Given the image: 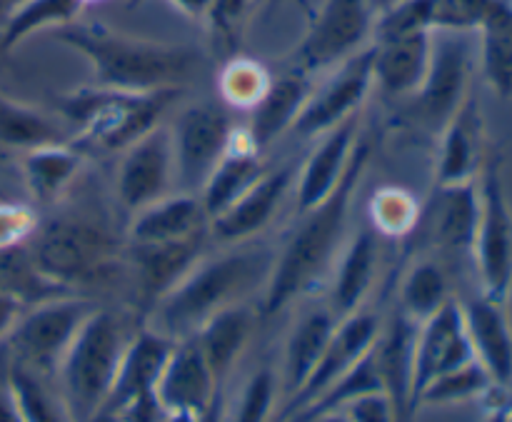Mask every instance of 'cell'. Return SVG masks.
I'll return each mask as SVG.
<instances>
[{
	"label": "cell",
	"mask_w": 512,
	"mask_h": 422,
	"mask_svg": "<svg viewBox=\"0 0 512 422\" xmlns=\"http://www.w3.org/2000/svg\"><path fill=\"white\" fill-rule=\"evenodd\" d=\"M58 40L88 60L93 85L128 93L185 88L200 63L190 45L133 38L103 23H70L58 28Z\"/></svg>",
	"instance_id": "cell-1"
},
{
	"label": "cell",
	"mask_w": 512,
	"mask_h": 422,
	"mask_svg": "<svg viewBox=\"0 0 512 422\" xmlns=\"http://www.w3.org/2000/svg\"><path fill=\"white\" fill-rule=\"evenodd\" d=\"M368 163L370 145L365 140H358L338 188L313 210L298 215L300 225L293 230L285 248L275 258L273 270H270L265 313H278L283 305L298 298L303 290H308L320 278V273L335 258L338 248L343 245L353 200L358 195L360 183H363Z\"/></svg>",
	"instance_id": "cell-2"
},
{
	"label": "cell",
	"mask_w": 512,
	"mask_h": 422,
	"mask_svg": "<svg viewBox=\"0 0 512 422\" xmlns=\"http://www.w3.org/2000/svg\"><path fill=\"white\" fill-rule=\"evenodd\" d=\"M275 255L268 248L240 243L215 258L203 260L170 293L158 300V323L168 335L200 330L220 310L235 305L255 283L270 278Z\"/></svg>",
	"instance_id": "cell-3"
},
{
	"label": "cell",
	"mask_w": 512,
	"mask_h": 422,
	"mask_svg": "<svg viewBox=\"0 0 512 422\" xmlns=\"http://www.w3.org/2000/svg\"><path fill=\"white\" fill-rule=\"evenodd\" d=\"M185 88L153 90V93H128V90L85 85L58 98V113L73 125V145L83 153L85 148L103 153H123L128 145L143 138L160 125Z\"/></svg>",
	"instance_id": "cell-4"
},
{
	"label": "cell",
	"mask_w": 512,
	"mask_h": 422,
	"mask_svg": "<svg viewBox=\"0 0 512 422\" xmlns=\"http://www.w3.org/2000/svg\"><path fill=\"white\" fill-rule=\"evenodd\" d=\"M123 360V335L110 313H90L70 343L63 363L65 403L75 422H88L105 408Z\"/></svg>",
	"instance_id": "cell-5"
},
{
	"label": "cell",
	"mask_w": 512,
	"mask_h": 422,
	"mask_svg": "<svg viewBox=\"0 0 512 422\" xmlns=\"http://www.w3.org/2000/svg\"><path fill=\"white\" fill-rule=\"evenodd\" d=\"M478 68V38L468 30H433L430 65L415 100L418 123L440 135L473 93Z\"/></svg>",
	"instance_id": "cell-6"
},
{
	"label": "cell",
	"mask_w": 512,
	"mask_h": 422,
	"mask_svg": "<svg viewBox=\"0 0 512 422\" xmlns=\"http://www.w3.org/2000/svg\"><path fill=\"white\" fill-rule=\"evenodd\" d=\"M40 273L55 285L80 283L110 268L118 240L90 218H53L40 225L28 245Z\"/></svg>",
	"instance_id": "cell-7"
},
{
	"label": "cell",
	"mask_w": 512,
	"mask_h": 422,
	"mask_svg": "<svg viewBox=\"0 0 512 422\" xmlns=\"http://www.w3.org/2000/svg\"><path fill=\"white\" fill-rule=\"evenodd\" d=\"M480 220L473 258L478 263L485 293L503 300L512 285V208L503 183V160L488 153L478 175Z\"/></svg>",
	"instance_id": "cell-8"
},
{
	"label": "cell",
	"mask_w": 512,
	"mask_h": 422,
	"mask_svg": "<svg viewBox=\"0 0 512 422\" xmlns=\"http://www.w3.org/2000/svg\"><path fill=\"white\" fill-rule=\"evenodd\" d=\"M233 120L223 105L195 103L170 128L175 158V185L183 193H200L215 165L233 145Z\"/></svg>",
	"instance_id": "cell-9"
},
{
	"label": "cell",
	"mask_w": 512,
	"mask_h": 422,
	"mask_svg": "<svg viewBox=\"0 0 512 422\" xmlns=\"http://www.w3.org/2000/svg\"><path fill=\"white\" fill-rule=\"evenodd\" d=\"M93 305L83 300H45L30 315L20 318L8 335L10 363L33 373H50L63 363L70 343L83 328Z\"/></svg>",
	"instance_id": "cell-10"
},
{
	"label": "cell",
	"mask_w": 512,
	"mask_h": 422,
	"mask_svg": "<svg viewBox=\"0 0 512 422\" xmlns=\"http://www.w3.org/2000/svg\"><path fill=\"white\" fill-rule=\"evenodd\" d=\"M373 23V0H325L295 53V68L310 75L335 68L368 45Z\"/></svg>",
	"instance_id": "cell-11"
},
{
	"label": "cell",
	"mask_w": 512,
	"mask_h": 422,
	"mask_svg": "<svg viewBox=\"0 0 512 422\" xmlns=\"http://www.w3.org/2000/svg\"><path fill=\"white\" fill-rule=\"evenodd\" d=\"M373 43L365 45L355 55L345 58L320 85H313L308 103L300 110L298 120L290 130L300 138H318L340 125L343 120L353 118L360 113L370 88L375 85L373 78Z\"/></svg>",
	"instance_id": "cell-12"
},
{
	"label": "cell",
	"mask_w": 512,
	"mask_h": 422,
	"mask_svg": "<svg viewBox=\"0 0 512 422\" xmlns=\"http://www.w3.org/2000/svg\"><path fill=\"white\" fill-rule=\"evenodd\" d=\"M175 158L168 125H155L150 133L123 150L115 190L130 215L173 193Z\"/></svg>",
	"instance_id": "cell-13"
},
{
	"label": "cell",
	"mask_w": 512,
	"mask_h": 422,
	"mask_svg": "<svg viewBox=\"0 0 512 422\" xmlns=\"http://www.w3.org/2000/svg\"><path fill=\"white\" fill-rule=\"evenodd\" d=\"M470 360H473V343L468 338L463 310L455 303H445L438 313L425 320L423 335L413 348V378H410L413 400H418L440 375L453 373Z\"/></svg>",
	"instance_id": "cell-14"
},
{
	"label": "cell",
	"mask_w": 512,
	"mask_h": 422,
	"mask_svg": "<svg viewBox=\"0 0 512 422\" xmlns=\"http://www.w3.org/2000/svg\"><path fill=\"white\" fill-rule=\"evenodd\" d=\"M295 180H298V170L293 163L265 170L263 178L255 180L230 208L210 220V240L240 245L263 233L283 205Z\"/></svg>",
	"instance_id": "cell-15"
},
{
	"label": "cell",
	"mask_w": 512,
	"mask_h": 422,
	"mask_svg": "<svg viewBox=\"0 0 512 422\" xmlns=\"http://www.w3.org/2000/svg\"><path fill=\"white\" fill-rule=\"evenodd\" d=\"M480 220L478 180L458 185H435L428 205H423L418 228L425 240L448 253L473 255Z\"/></svg>",
	"instance_id": "cell-16"
},
{
	"label": "cell",
	"mask_w": 512,
	"mask_h": 422,
	"mask_svg": "<svg viewBox=\"0 0 512 422\" xmlns=\"http://www.w3.org/2000/svg\"><path fill=\"white\" fill-rule=\"evenodd\" d=\"M438 138L435 185H458L478 180L490 150L485 148V120L475 90Z\"/></svg>",
	"instance_id": "cell-17"
},
{
	"label": "cell",
	"mask_w": 512,
	"mask_h": 422,
	"mask_svg": "<svg viewBox=\"0 0 512 422\" xmlns=\"http://www.w3.org/2000/svg\"><path fill=\"white\" fill-rule=\"evenodd\" d=\"M358 130H360V113L353 118L343 120L335 125L333 130L323 135V143L308 155V160L300 168L298 180H295V205H298V215L308 213L315 205L323 203L335 188H338L340 178L348 170L350 158L358 145Z\"/></svg>",
	"instance_id": "cell-18"
},
{
	"label": "cell",
	"mask_w": 512,
	"mask_h": 422,
	"mask_svg": "<svg viewBox=\"0 0 512 422\" xmlns=\"http://www.w3.org/2000/svg\"><path fill=\"white\" fill-rule=\"evenodd\" d=\"M375 333H378V318L373 315H348L345 323L340 325V330H335L333 338H330L328 348L320 355L318 365L310 373V378L305 380L303 388L295 393L293 405L288 408V413L293 410H303L313 403L315 398L325 393L335 380L343 378L370 348H373Z\"/></svg>",
	"instance_id": "cell-19"
},
{
	"label": "cell",
	"mask_w": 512,
	"mask_h": 422,
	"mask_svg": "<svg viewBox=\"0 0 512 422\" xmlns=\"http://www.w3.org/2000/svg\"><path fill=\"white\" fill-rule=\"evenodd\" d=\"M430 48L433 30L373 40L375 85L393 98H413L428 73Z\"/></svg>",
	"instance_id": "cell-20"
},
{
	"label": "cell",
	"mask_w": 512,
	"mask_h": 422,
	"mask_svg": "<svg viewBox=\"0 0 512 422\" xmlns=\"http://www.w3.org/2000/svg\"><path fill=\"white\" fill-rule=\"evenodd\" d=\"M210 218L198 193H170L138 210L130 220L128 240L133 245L175 243L208 233Z\"/></svg>",
	"instance_id": "cell-21"
},
{
	"label": "cell",
	"mask_w": 512,
	"mask_h": 422,
	"mask_svg": "<svg viewBox=\"0 0 512 422\" xmlns=\"http://www.w3.org/2000/svg\"><path fill=\"white\" fill-rule=\"evenodd\" d=\"M310 93H313V75L295 68V65L288 73L273 78L260 103L250 110L253 118L245 130L258 153H263L273 140H278L280 135L293 128L300 110L308 103Z\"/></svg>",
	"instance_id": "cell-22"
},
{
	"label": "cell",
	"mask_w": 512,
	"mask_h": 422,
	"mask_svg": "<svg viewBox=\"0 0 512 422\" xmlns=\"http://www.w3.org/2000/svg\"><path fill=\"white\" fill-rule=\"evenodd\" d=\"M213 380L215 375L210 373L198 343L180 345L170 353L168 365L155 385V395L170 413L200 415L213 403Z\"/></svg>",
	"instance_id": "cell-23"
},
{
	"label": "cell",
	"mask_w": 512,
	"mask_h": 422,
	"mask_svg": "<svg viewBox=\"0 0 512 422\" xmlns=\"http://www.w3.org/2000/svg\"><path fill=\"white\" fill-rule=\"evenodd\" d=\"M208 240L210 230L203 235H195V238L175 240V243H130L135 275H138V283L143 288V293L150 300H160L165 293H170L190 273V268L203 258V250Z\"/></svg>",
	"instance_id": "cell-24"
},
{
	"label": "cell",
	"mask_w": 512,
	"mask_h": 422,
	"mask_svg": "<svg viewBox=\"0 0 512 422\" xmlns=\"http://www.w3.org/2000/svg\"><path fill=\"white\" fill-rule=\"evenodd\" d=\"M268 168L270 165H265L263 153H258V150L253 148V143L248 140L245 130H238L228 153H225L223 160L215 165L208 183H205L203 190L198 193L200 200H203L208 218L213 220L215 215H220L225 208H230L255 180L263 178Z\"/></svg>",
	"instance_id": "cell-25"
},
{
	"label": "cell",
	"mask_w": 512,
	"mask_h": 422,
	"mask_svg": "<svg viewBox=\"0 0 512 422\" xmlns=\"http://www.w3.org/2000/svg\"><path fill=\"white\" fill-rule=\"evenodd\" d=\"M170 353H173V348H170L168 338L153 333L140 335L133 348L123 353L113 390H110L108 408L123 410L133 400L155 393V385H158L160 375L168 365Z\"/></svg>",
	"instance_id": "cell-26"
},
{
	"label": "cell",
	"mask_w": 512,
	"mask_h": 422,
	"mask_svg": "<svg viewBox=\"0 0 512 422\" xmlns=\"http://www.w3.org/2000/svg\"><path fill=\"white\" fill-rule=\"evenodd\" d=\"M475 38L480 73L488 88L500 98H512V0H495Z\"/></svg>",
	"instance_id": "cell-27"
},
{
	"label": "cell",
	"mask_w": 512,
	"mask_h": 422,
	"mask_svg": "<svg viewBox=\"0 0 512 422\" xmlns=\"http://www.w3.org/2000/svg\"><path fill=\"white\" fill-rule=\"evenodd\" d=\"M20 168L30 198L38 205H50L78 178L83 168V153L73 143L45 145V148L25 150Z\"/></svg>",
	"instance_id": "cell-28"
},
{
	"label": "cell",
	"mask_w": 512,
	"mask_h": 422,
	"mask_svg": "<svg viewBox=\"0 0 512 422\" xmlns=\"http://www.w3.org/2000/svg\"><path fill=\"white\" fill-rule=\"evenodd\" d=\"M378 268V233L363 228L343 250L333 283V313L348 318L370 290Z\"/></svg>",
	"instance_id": "cell-29"
},
{
	"label": "cell",
	"mask_w": 512,
	"mask_h": 422,
	"mask_svg": "<svg viewBox=\"0 0 512 422\" xmlns=\"http://www.w3.org/2000/svg\"><path fill=\"white\" fill-rule=\"evenodd\" d=\"M470 343L478 345L485 368L498 383L512 378V340L508 323L498 308V300H475L463 313Z\"/></svg>",
	"instance_id": "cell-30"
},
{
	"label": "cell",
	"mask_w": 512,
	"mask_h": 422,
	"mask_svg": "<svg viewBox=\"0 0 512 422\" xmlns=\"http://www.w3.org/2000/svg\"><path fill=\"white\" fill-rule=\"evenodd\" d=\"M0 143L25 153L45 145L73 143V130H65L45 110L0 95Z\"/></svg>",
	"instance_id": "cell-31"
},
{
	"label": "cell",
	"mask_w": 512,
	"mask_h": 422,
	"mask_svg": "<svg viewBox=\"0 0 512 422\" xmlns=\"http://www.w3.org/2000/svg\"><path fill=\"white\" fill-rule=\"evenodd\" d=\"M335 333V318L328 310H313L305 315L295 328L288 343V363H285V378H288L290 393H298L318 365L320 355L328 348Z\"/></svg>",
	"instance_id": "cell-32"
},
{
	"label": "cell",
	"mask_w": 512,
	"mask_h": 422,
	"mask_svg": "<svg viewBox=\"0 0 512 422\" xmlns=\"http://www.w3.org/2000/svg\"><path fill=\"white\" fill-rule=\"evenodd\" d=\"M248 333L250 313L245 308H240V305H230V308L220 310L218 315H213V318L200 328L198 348L215 378L223 375L225 370L233 365L240 348H243L245 340H248Z\"/></svg>",
	"instance_id": "cell-33"
},
{
	"label": "cell",
	"mask_w": 512,
	"mask_h": 422,
	"mask_svg": "<svg viewBox=\"0 0 512 422\" xmlns=\"http://www.w3.org/2000/svg\"><path fill=\"white\" fill-rule=\"evenodd\" d=\"M0 293L23 303H45L65 293V288L45 278L35 265L28 245L0 248Z\"/></svg>",
	"instance_id": "cell-34"
},
{
	"label": "cell",
	"mask_w": 512,
	"mask_h": 422,
	"mask_svg": "<svg viewBox=\"0 0 512 422\" xmlns=\"http://www.w3.org/2000/svg\"><path fill=\"white\" fill-rule=\"evenodd\" d=\"M85 5H88L85 0H28L0 30V43L5 50H10L38 30L78 23V15L83 13Z\"/></svg>",
	"instance_id": "cell-35"
},
{
	"label": "cell",
	"mask_w": 512,
	"mask_h": 422,
	"mask_svg": "<svg viewBox=\"0 0 512 422\" xmlns=\"http://www.w3.org/2000/svg\"><path fill=\"white\" fill-rule=\"evenodd\" d=\"M273 83V75L268 73L263 63L253 58H230L220 70V95L230 108L253 110L265 95V90Z\"/></svg>",
	"instance_id": "cell-36"
},
{
	"label": "cell",
	"mask_w": 512,
	"mask_h": 422,
	"mask_svg": "<svg viewBox=\"0 0 512 422\" xmlns=\"http://www.w3.org/2000/svg\"><path fill=\"white\" fill-rule=\"evenodd\" d=\"M448 303V280L433 260H420L403 280V305L410 318L428 320Z\"/></svg>",
	"instance_id": "cell-37"
},
{
	"label": "cell",
	"mask_w": 512,
	"mask_h": 422,
	"mask_svg": "<svg viewBox=\"0 0 512 422\" xmlns=\"http://www.w3.org/2000/svg\"><path fill=\"white\" fill-rule=\"evenodd\" d=\"M420 213L423 205L413 193L403 188H380L370 200V228L390 238H403L415 233Z\"/></svg>",
	"instance_id": "cell-38"
},
{
	"label": "cell",
	"mask_w": 512,
	"mask_h": 422,
	"mask_svg": "<svg viewBox=\"0 0 512 422\" xmlns=\"http://www.w3.org/2000/svg\"><path fill=\"white\" fill-rule=\"evenodd\" d=\"M8 380L13 388L15 403H18L23 422H65L63 408L53 398L43 383V375L23 368V365H8Z\"/></svg>",
	"instance_id": "cell-39"
},
{
	"label": "cell",
	"mask_w": 512,
	"mask_h": 422,
	"mask_svg": "<svg viewBox=\"0 0 512 422\" xmlns=\"http://www.w3.org/2000/svg\"><path fill=\"white\" fill-rule=\"evenodd\" d=\"M495 0H433V30L475 33Z\"/></svg>",
	"instance_id": "cell-40"
},
{
	"label": "cell",
	"mask_w": 512,
	"mask_h": 422,
	"mask_svg": "<svg viewBox=\"0 0 512 422\" xmlns=\"http://www.w3.org/2000/svg\"><path fill=\"white\" fill-rule=\"evenodd\" d=\"M485 383H488V375H485V370L470 360V363L463 365V368L453 370V373H445V375H440L438 380H433V383L423 390V395H420V398L455 400V398H463V395L475 393V390L483 388Z\"/></svg>",
	"instance_id": "cell-41"
},
{
	"label": "cell",
	"mask_w": 512,
	"mask_h": 422,
	"mask_svg": "<svg viewBox=\"0 0 512 422\" xmlns=\"http://www.w3.org/2000/svg\"><path fill=\"white\" fill-rule=\"evenodd\" d=\"M38 228V213L30 205L5 203V200H0V248L28 245Z\"/></svg>",
	"instance_id": "cell-42"
},
{
	"label": "cell",
	"mask_w": 512,
	"mask_h": 422,
	"mask_svg": "<svg viewBox=\"0 0 512 422\" xmlns=\"http://www.w3.org/2000/svg\"><path fill=\"white\" fill-rule=\"evenodd\" d=\"M270 400H273V375L263 370L248 383L235 422H263L270 410Z\"/></svg>",
	"instance_id": "cell-43"
},
{
	"label": "cell",
	"mask_w": 512,
	"mask_h": 422,
	"mask_svg": "<svg viewBox=\"0 0 512 422\" xmlns=\"http://www.w3.org/2000/svg\"><path fill=\"white\" fill-rule=\"evenodd\" d=\"M345 415L350 422H390L393 420V408H390L388 395L378 390V393H365L350 400Z\"/></svg>",
	"instance_id": "cell-44"
},
{
	"label": "cell",
	"mask_w": 512,
	"mask_h": 422,
	"mask_svg": "<svg viewBox=\"0 0 512 422\" xmlns=\"http://www.w3.org/2000/svg\"><path fill=\"white\" fill-rule=\"evenodd\" d=\"M23 308V300L0 293V338H8L10 330L15 328V323L23 318Z\"/></svg>",
	"instance_id": "cell-45"
},
{
	"label": "cell",
	"mask_w": 512,
	"mask_h": 422,
	"mask_svg": "<svg viewBox=\"0 0 512 422\" xmlns=\"http://www.w3.org/2000/svg\"><path fill=\"white\" fill-rule=\"evenodd\" d=\"M0 422H23L18 403H15L13 388H10L8 370L0 373Z\"/></svg>",
	"instance_id": "cell-46"
},
{
	"label": "cell",
	"mask_w": 512,
	"mask_h": 422,
	"mask_svg": "<svg viewBox=\"0 0 512 422\" xmlns=\"http://www.w3.org/2000/svg\"><path fill=\"white\" fill-rule=\"evenodd\" d=\"M173 8H178L180 13L188 15V18H203V15L210 13L215 0H170Z\"/></svg>",
	"instance_id": "cell-47"
},
{
	"label": "cell",
	"mask_w": 512,
	"mask_h": 422,
	"mask_svg": "<svg viewBox=\"0 0 512 422\" xmlns=\"http://www.w3.org/2000/svg\"><path fill=\"white\" fill-rule=\"evenodd\" d=\"M23 3H28V0H0V30H3L5 25H8V20L13 18V13Z\"/></svg>",
	"instance_id": "cell-48"
},
{
	"label": "cell",
	"mask_w": 512,
	"mask_h": 422,
	"mask_svg": "<svg viewBox=\"0 0 512 422\" xmlns=\"http://www.w3.org/2000/svg\"><path fill=\"white\" fill-rule=\"evenodd\" d=\"M88 422H123V420H120L118 415H115L113 408H100L98 413H95Z\"/></svg>",
	"instance_id": "cell-49"
},
{
	"label": "cell",
	"mask_w": 512,
	"mask_h": 422,
	"mask_svg": "<svg viewBox=\"0 0 512 422\" xmlns=\"http://www.w3.org/2000/svg\"><path fill=\"white\" fill-rule=\"evenodd\" d=\"M318 422H350V420H348V415H335L333 410H330V413L318 415Z\"/></svg>",
	"instance_id": "cell-50"
},
{
	"label": "cell",
	"mask_w": 512,
	"mask_h": 422,
	"mask_svg": "<svg viewBox=\"0 0 512 422\" xmlns=\"http://www.w3.org/2000/svg\"><path fill=\"white\" fill-rule=\"evenodd\" d=\"M398 3H403V0H373V8H375V13H380V10L393 8V5H398Z\"/></svg>",
	"instance_id": "cell-51"
}]
</instances>
